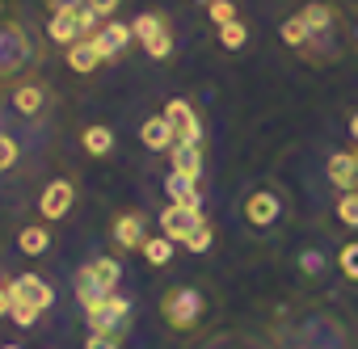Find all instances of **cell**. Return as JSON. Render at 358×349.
<instances>
[{"label": "cell", "mask_w": 358, "mask_h": 349, "mask_svg": "<svg viewBox=\"0 0 358 349\" xmlns=\"http://www.w3.org/2000/svg\"><path fill=\"white\" fill-rule=\"evenodd\" d=\"M51 303H55V290H51L38 274H22V278L9 282V315H13V324L30 328Z\"/></svg>", "instance_id": "obj_1"}, {"label": "cell", "mask_w": 358, "mask_h": 349, "mask_svg": "<svg viewBox=\"0 0 358 349\" xmlns=\"http://www.w3.org/2000/svg\"><path fill=\"white\" fill-rule=\"evenodd\" d=\"M118 278H122V265H118L114 257L89 261V265L76 274V299H80V307L89 311V307H97L101 299L118 295Z\"/></svg>", "instance_id": "obj_2"}, {"label": "cell", "mask_w": 358, "mask_h": 349, "mask_svg": "<svg viewBox=\"0 0 358 349\" xmlns=\"http://www.w3.org/2000/svg\"><path fill=\"white\" fill-rule=\"evenodd\" d=\"M160 311H164V320H169L173 328H194V324H199V315H203V295H199V290H190V286H177V290H169V295H164Z\"/></svg>", "instance_id": "obj_3"}, {"label": "cell", "mask_w": 358, "mask_h": 349, "mask_svg": "<svg viewBox=\"0 0 358 349\" xmlns=\"http://www.w3.org/2000/svg\"><path fill=\"white\" fill-rule=\"evenodd\" d=\"M131 34L143 43V51H148L152 59H169V51H173V34H169V22H164L160 13H143V17H135Z\"/></svg>", "instance_id": "obj_4"}, {"label": "cell", "mask_w": 358, "mask_h": 349, "mask_svg": "<svg viewBox=\"0 0 358 349\" xmlns=\"http://www.w3.org/2000/svg\"><path fill=\"white\" fill-rule=\"evenodd\" d=\"M127 311H131V303H127L122 295H110V299H101L97 307H89V328H93V332L122 336V328H127Z\"/></svg>", "instance_id": "obj_5"}, {"label": "cell", "mask_w": 358, "mask_h": 349, "mask_svg": "<svg viewBox=\"0 0 358 349\" xmlns=\"http://www.w3.org/2000/svg\"><path fill=\"white\" fill-rule=\"evenodd\" d=\"M164 118H169L177 143H203V122H199V114H194L190 101H182V97L169 101V105H164Z\"/></svg>", "instance_id": "obj_6"}, {"label": "cell", "mask_w": 358, "mask_h": 349, "mask_svg": "<svg viewBox=\"0 0 358 349\" xmlns=\"http://www.w3.org/2000/svg\"><path fill=\"white\" fill-rule=\"evenodd\" d=\"M207 219H203V207H177V202H169L164 207V215H160V232L169 236V240H186L194 228H203Z\"/></svg>", "instance_id": "obj_7"}, {"label": "cell", "mask_w": 358, "mask_h": 349, "mask_svg": "<svg viewBox=\"0 0 358 349\" xmlns=\"http://www.w3.org/2000/svg\"><path fill=\"white\" fill-rule=\"evenodd\" d=\"M72 202H76L72 181H51V186L43 190V198H38V215H43V219H64V215L72 211Z\"/></svg>", "instance_id": "obj_8"}, {"label": "cell", "mask_w": 358, "mask_h": 349, "mask_svg": "<svg viewBox=\"0 0 358 349\" xmlns=\"http://www.w3.org/2000/svg\"><path fill=\"white\" fill-rule=\"evenodd\" d=\"M169 202L177 207H203V190H199V177H186V172H169Z\"/></svg>", "instance_id": "obj_9"}, {"label": "cell", "mask_w": 358, "mask_h": 349, "mask_svg": "<svg viewBox=\"0 0 358 349\" xmlns=\"http://www.w3.org/2000/svg\"><path fill=\"white\" fill-rule=\"evenodd\" d=\"M131 38H135V34H131V26H122V22H106V26L93 34V47L101 51V59H114Z\"/></svg>", "instance_id": "obj_10"}, {"label": "cell", "mask_w": 358, "mask_h": 349, "mask_svg": "<svg viewBox=\"0 0 358 349\" xmlns=\"http://www.w3.org/2000/svg\"><path fill=\"white\" fill-rule=\"evenodd\" d=\"M278 198L270 194V190H257L249 202H245V215H249V223L253 228H270V223H278Z\"/></svg>", "instance_id": "obj_11"}, {"label": "cell", "mask_w": 358, "mask_h": 349, "mask_svg": "<svg viewBox=\"0 0 358 349\" xmlns=\"http://www.w3.org/2000/svg\"><path fill=\"white\" fill-rule=\"evenodd\" d=\"M139 139H143V147L148 151H169L177 139H173V126H169V118L164 114H156V118H148L143 126H139Z\"/></svg>", "instance_id": "obj_12"}, {"label": "cell", "mask_w": 358, "mask_h": 349, "mask_svg": "<svg viewBox=\"0 0 358 349\" xmlns=\"http://www.w3.org/2000/svg\"><path fill=\"white\" fill-rule=\"evenodd\" d=\"M169 164H173V172L199 177V172H203V147L199 143H173L169 147Z\"/></svg>", "instance_id": "obj_13"}, {"label": "cell", "mask_w": 358, "mask_h": 349, "mask_svg": "<svg viewBox=\"0 0 358 349\" xmlns=\"http://www.w3.org/2000/svg\"><path fill=\"white\" fill-rule=\"evenodd\" d=\"M354 177H358V151H337L329 156V181L337 190H354Z\"/></svg>", "instance_id": "obj_14"}, {"label": "cell", "mask_w": 358, "mask_h": 349, "mask_svg": "<svg viewBox=\"0 0 358 349\" xmlns=\"http://www.w3.org/2000/svg\"><path fill=\"white\" fill-rule=\"evenodd\" d=\"M97 64H101V51L93 47V38H80V43H72V47H68V68H72V72L89 76Z\"/></svg>", "instance_id": "obj_15"}, {"label": "cell", "mask_w": 358, "mask_h": 349, "mask_svg": "<svg viewBox=\"0 0 358 349\" xmlns=\"http://www.w3.org/2000/svg\"><path fill=\"white\" fill-rule=\"evenodd\" d=\"M114 240H118V248H143V240H148L143 219H139V215H118V223H114Z\"/></svg>", "instance_id": "obj_16"}, {"label": "cell", "mask_w": 358, "mask_h": 349, "mask_svg": "<svg viewBox=\"0 0 358 349\" xmlns=\"http://www.w3.org/2000/svg\"><path fill=\"white\" fill-rule=\"evenodd\" d=\"M299 17H303V26H308L312 38H320V34L333 26V9H329V5H308V9H299Z\"/></svg>", "instance_id": "obj_17"}, {"label": "cell", "mask_w": 358, "mask_h": 349, "mask_svg": "<svg viewBox=\"0 0 358 349\" xmlns=\"http://www.w3.org/2000/svg\"><path fill=\"white\" fill-rule=\"evenodd\" d=\"M17 244H22V253H26V257H38V253H47V248H51V236H47V228H22Z\"/></svg>", "instance_id": "obj_18"}, {"label": "cell", "mask_w": 358, "mask_h": 349, "mask_svg": "<svg viewBox=\"0 0 358 349\" xmlns=\"http://www.w3.org/2000/svg\"><path fill=\"white\" fill-rule=\"evenodd\" d=\"M139 253H143L152 265H169V257H173V240H169V236H148Z\"/></svg>", "instance_id": "obj_19"}, {"label": "cell", "mask_w": 358, "mask_h": 349, "mask_svg": "<svg viewBox=\"0 0 358 349\" xmlns=\"http://www.w3.org/2000/svg\"><path fill=\"white\" fill-rule=\"evenodd\" d=\"M282 43H287V47H299V51L312 43V34H308V26H303V17H299V13L282 22Z\"/></svg>", "instance_id": "obj_20"}, {"label": "cell", "mask_w": 358, "mask_h": 349, "mask_svg": "<svg viewBox=\"0 0 358 349\" xmlns=\"http://www.w3.org/2000/svg\"><path fill=\"white\" fill-rule=\"evenodd\" d=\"M13 105H17V114H38L43 110V89L38 84H22L13 93Z\"/></svg>", "instance_id": "obj_21"}, {"label": "cell", "mask_w": 358, "mask_h": 349, "mask_svg": "<svg viewBox=\"0 0 358 349\" xmlns=\"http://www.w3.org/2000/svg\"><path fill=\"white\" fill-rule=\"evenodd\" d=\"M110 147H114L110 126H89V131H85V151H89V156H106Z\"/></svg>", "instance_id": "obj_22"}, {"label": "cell", "mask_w": 358, "mask_h": 349, "mask_svg": "<svg viewBox=\"0 0 358 349\" xmlns=\"http://www.w3.org/2000/svg\"><path fill=\"white\" fill-rule=\"evenodd\" d=\"M245 38H249V30H245V22L236 17V22H228V26H220V43L228 47V51H241L245 47Z\"/></svg>", "instance_id": "obj_23"}, {"label": "cell", "mask_w": 358, "mask_h": 349, "mask_svg": "<svg viewBox=\"0 0 358 349\" xmlns=\"http://www.w3.org/2000/svg\"><path fill=\"white\" fill-rule=\"evenodd\" d=\"M337 219H341L345 228H358V190H345V194H341V202H337Z\"/></svg>", "instance_id": "obj_24"}, {"label": "cell", "mask_w": 358, "mask_h": 349, "mask_svg": "<svg viewBox=\"0 0 358 349\" xmlns=\"http://www.w3.org/2000/svg\"><path fill=\"white\" fill-rule=\"evenodd\" d=\"M207 13H211V22H215V26H228V22H236V5H232V0H211V5H207Z\"/></svg>", "instance_id": "obj_25"}, {"label": "cell", "mask_w": 358, "mask_h": 349, "mask_svg": "<svg viewBox=\"0 0 358 349\" xmlns=\"http://www.w3.org/2000/svg\"><path fill=\"white\" fill-rule=\"evenodd\" d=\"M182 244H186L190 253H207V248H211V223H203V228H194V232H190V236H186Z\"/></svg>", "instance_id": "obj_26"}, {"label": "cell", "mask_w": 358, "mask_h": 349, "mask_svg": "<svg viewBox=\"0 0 358 349\" xmlns=\"http://www.w3.org/2000/svg\"><path fill=\"white\" fill-rule=\"evenodd\" d=\"M337 265H341V274H345V278H354V282H358V240L341 248V257H337Z\"/></svg>", "instance_id": "obj_27"}, {"label": "cell", "mask_w": 358, "mask_h": 349, "mask_svg": "<svg viewBox=\"0 0 358 349\" xmlns=\"http://www.w3.org/2000/svg\"><path fill=\"white\" fill-rule=\"evenodd\" d=\"M13 164H17V139L0 135V168H13Z\"/></svg>", "instance_id": "obj_28"}, {"label": "cell", "mask_w": 358, "mask_h": 349, "mask_svg": "<svg viewBox=\"0 0 358 349\" xmlns=\"http://www.w3.org/2000/svg\"><path fill=\"white\" fill-rule=\"evenodd\" d=\"M85 5H89V9H93L97 17H106V22H110V13L118 9V0H85Z\"/></svg>", "instance_id": "obj_29"}, {"label": "cell", "mask_w": 358, "mask_h": 349, "mask_svg": "<svg viewBox=\"0 0 358 349\" xmlns=\"http://www.w3.org/2000/svg\"><path fill=\"white\" fill-rule=\"evenodd\" d=\"M89 349H118V336H110V332H93V336H89Z\"/></svg>", "instance_id": "obj_30"}, {"label": "cell", "mask_w": 358, "mask_h": 349, "mask_svg": "<svg viewBox=\"0 0 358 349\" xmlns=\"http://www.w3.org/2000/svg\"><path fill=\"white\" fill-rule=\"evenodd\" d=\"M303 269H308V274H320V269H324L320 253H303Z\"/></svg>", "instance_id": "obj_31"}, {"label": "cell", "mask_w": 358, "mask_h": 349, "mask_svg": "<svg viewBox=\"0 0 358 349\" xmlns=\"http://www.w3.org/2000/svg\"><path fill=\"white\" fill-rule=\"evenodd\" d=\"M0 315H9V286H0Z\"/></svg>", "instance_id": "obj_32"}, {"label": "cell", "mask_w": 358, "mask_h": 349, "mask_svg": "<svg viewBox=\"0 0 358 349\" xmlns=\"http://www.w3.org/2000/svg\"><path fill=\"white\" fill-rule=\"evenodd\" d=\"M350 135H354V139H358V114H354V118H350Z\"/></svg>", "instance_id": "obj_33"}, {"label": "cell", "mask_w": 358, "mask_h": 349, "mask_svg": "<svg viewBox=\"0 0 358 349\" xmlns=\"http://www.w3.org/2000/svg\"><path fill=\"white\" fill-rule=\"evenodd\" d=\"M199 5H211V0H199Z\"/></svg>", "instance_id": "obj_34"}, {"label": "cell", "mask_w": 358, "mask_h": 349, "mask_svg": "<svg viewBox=\"0 0 358 349\" xmlns=\"http://www.w3.org/2000/svg\"><path fill=\"white\" fill-rule=\"evenodd\" d=\"M5 349H17V345H5Z\"/></svg>", "instance_id": "obj_35"}, {"label": "cell", "mask_w": 358, "mask_h": 349, "mask_svg": "<svg viewBox=\"0 0 358 349\" xmlns=\"http://www.w3.org/2000/svg\"><path fill=\"white\" fill-rule=\"evenodd\" d=\"M354 190H358V177H354Z\"/></svg>", "instance_id": "obj_36"}]
</instances>
